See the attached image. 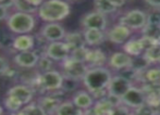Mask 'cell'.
Returning a JSON list of instances; mask_svg holds the SVG:
<instances>
[{
	"label": "cell",
	"mask_w": 160,
	"mask_h": 115,
	"mask_svg": "<svg viewBox=\"0 0 160 115\" xmlns=\"http://www.w3.org/2000/svg\"><path fill=\"white\" fill-rule=\"evenodd\" d=\"M28 2H30L31 4H33V6H35V7H39L40 4L42 3V2L45 1V0H26Z\"/></svg>",
	"instance_id": "7bdbcfd3"
},
{
	"label": "cell",
	"mask_w": 160,
	"mask_h": 115,
	"mask_svg": "<svg viewBox=\"0 0 160 115\" xmlns=\"http://www.w3.org/2000/svg\"><path fill=\"white\" fill-rule=\"evenodd\" d=\"M139 87L142 88L144 94H145L146 102L155 107L160 100V87L152 84H147V83H144Z\"/></svg>",
	"instance_id": "7402d4cb"
},
{
	"label": "cell",
	"mask_w": 160,
	"mask_h": 115,
	"mask_svg": "<svg viewBox=\"0 0 160 115\" xmlns=\"http://www.w3.org/2000/svg\"><path fill=\"white\" fill-rule=\"evenodd\" d=\"M72 1H78V0H72Z\"/></svg>",
	"instance_id": "7dc6e473"
},
{
	"label": "cell",
	"mask_w": 160,
	"mask_h": 115,
	"mask_svg": "<svg viewBox=\"0 0 160 115\" xmlns=\"http://www.w3.org/2000/svg\"><path fill=\"white\" fill-rule=\"evenodd\" d=\"M132 31V29H130L127 26L117 23L116 25H113L106 31V35H107V39L112 44L124 45L130 39Z\"/></svg>",
	"instance_id": "8fae6325"
},
{
	"label": "cell",
	"mask_w": 160,
	"mask_h": 115,
	"mask_svg": "<svg viewBox=\"0 0 160 115\" xmlns=\"http://www.w3.org/2000/svg\"><path fill=\"white\" fill-rule=\"evenodd\" d=\"M83 35H84L86 46L89 47H98L107 39L106 31H99V29H84Z\"/></svg>",
	"instance_id": "ffe728a7"
},
{
	"label": "cell",
	"mask_w": 160,
	"mask_h": 115,
	"mask_svg": "<svg viewBox=\"0 0 160 115\" xmlns=\"http://www.w3.org/2000/svg\"><path fill=\"white\" fill-rule=\"evenodd\" d=\"M78 82L80 80H76L74 78L64 76L63 84H62V90L64 92H75L78 87Z\"/></svg>",
	"instance_id": "d590c367"
},
{
	"label": "cell",
	"mask_w": 160,
	"mask_h": 115,
	"mask_svg": "<svg viewBox=\"0 0 160 115\" xmlns=\"http://www.w3.org/2000/svg\"><path fill=\"white\" fill-rule=\"evenodd\" d=\"M63 79V74L55 69L39 74V82L45 93H50V92L61 90Z\"/></svg>",
	"instance_id": "5b68a950"
},
{
	"label": "cell",
	"mask_w": 160,
	"mask_h": 115,
	"mask_svg": "<svg viewBox=\"0 0 160 115\" xmlns=\"http://www.w3.org/2000/svg\"><path fill=\"white\" fill-rule=\"evenodd\" d=\"M71 7L65 0H45L37 10V15L47 23H58L69 17Z\"/></svg>",
	"instance_id": "6da1fadb"
},
{
	"label": "cell",
	"mask_w": 160,
	"mask_h": 115,
	"mask_svg": "<svg viewBox=\"0 0 160 115\" xmlns=\"http://www.w3.org/2000/svg\"><path fill=\"white\" fill-rule=\"evenodd\" d=\"M7 26L12 33L18 35L30 34L35 28L36 20L33 14L15 11L7 19Z\"/></svg>",
	"instance_id": "3957f363"
},
{
	"label": "cell",
	"mask_w": 160,
	"mask_h": 115,
	"mask_svg": "<svg viewBox=\"0 0 160 115\" xmlns=\"http://www.w3.org/2000/svg\"><path fill=\"white\" fill-rule=\"evenodd\" d=\"M88 50L89 49L87 48L86 46L81 47V48H76V49H74V50L71 51V55H70V57L73 58L74 60H76V61H80V62L85 63L86 58H87V53H88Z\"/></svg>",
	"instance_id": "e575fe53"
},
{
	"label": "cell",
	"mask_w": 160,
	"mask_h": 115,
	"mask_svg": "<svg viewBox=\"0 0 160 115\" xmlns=\"http://www.w3.org/2000/svg\"><path fill=\"white\" fill-rule=\"evenodd\" d=\"M1 1H2V0H0V2H1Z\"/></svg>",
	"instance_id": "c3c4849f"
},
{
	"label": "cell",
	"mask_w": 160,
	"mask_h": 115,
	"mask_svg": "<svg viewBox=\"0 0 160 115\" xmlns=\"http://www.w3.org/2000/svg\"><path fill=\"white\" fill-rule=\"evenodd\" d=\"M133 63V57L125 53L124 51L122 52H113L108 57V66L114 71H122L128 67L132 66Z\"/></svg>",
	"instance_id": "5bb4252c"
},
{
	"label": "cell",
	"mask_w": 160,
	"mask_h": 115,
	"mask_svg": "<svg viewBox=\"0 0 160 115\" xmlns=\"http://www.w3.org/2000/svg\"><path fill=\"white\" fill-rule=\"evenodd\" d=\"M143 57L150 65H160V45H155L145 50Z\"/></svg>",
	"instance_id": "f1b7e54d"
},
{
	"label": "cell",
	"mask_w": 160,
	"mask_h": 115,
	"mask_svg": "<svg viewBox=\"0 0 160 115\" xmlns=\"http://www.w3.org/2000/svg\"><path fill=\"white\" fill-rule=\"evenodd\" d=\"M40 55L35 50L21 51L17 53L13 58V62L21 69H30L37 66V63L39 61Z\"/></svg>",
	"instance_id": "7c38bea8"
},
{
	"label": "cell",
	"mask_w": 160,
	"mask_h": 115,
	"mask_svg": "<svg viewBox=\"0 0 160 115\" xmlns=\"http://www.w3.org/2000/svg\"><path fill=\"white\" fill-rule=\"evenodd\" d=\"M61 73L63 74V76L74 78L76 80H83L89 67L87 66L86 63L80 62V61H76L73 58L69 57L67 60L61 62Z\"/></svg>",
	"instance_id": "8992f818"
},
{
	"label": "cell",
	"mask_w": 160,
	"mask_h": 115,
	"mask_svg": "<svg viewBox=\"0 0 160 115\" xmlns=\"http://www.w3.org/2000/svg\"><path fill=\"white\" fill-rule=\"evenodd\" d=\"M144 83L160 87V66L148 67L143 73V83L142 84Z\"/></svg>",
	"instance_id": "d4e9b609"
},
{
	"label": "cell",
	"mask_w": 160,
	"mask_h": 115,
	"mask_svg": "<svg viewBox=\"0 0 160 115\" xmlns=\"http://www.w3.org/2000/svg\"><path fill=\"white\" fill-rule=\"evenodd\" d=\"M2 113H3V108L0 105V115H2Z\"/></svg>",
	"instance_id": "f6af8a7d"
},
{
	"label": "cell",
	"mask_w": 160,
	"mask_h": 115,
	"mask_svg": "<svg viewBox=\"0 0 160 115\" xmlns=\"http://www.w3.org/2000/svg\"><path fill=\"white\" fill-rule=\"evenodd\" d=\"M12 47L14 50L19 51V52L33 50V48L35 47V38H34V36L30 35V34L18 35L13 39Z\"/></svg>",
	"instance_id": "44dd1931"
},
{
	"label": "cell",
	"mask_w": 160,
	"mask_h": 115,
	"mask_svg": "<svg viewBox=\"0 0 160 115\" xmlns=\"http://www.w3.org/2000/svg\"><path fill=\"white\" fill-rule=\"evenodd\" d=\"M0 4L3 6L4 8H7V9L13 8V6H14V0H2V1L0 2Z\"/></svg>",
	"instance_id": "60d3db41"
},
{
	"label": "cell",
	"mask_w": 160,
	"mask_h": 115,
	"mask_svg": "<svg viewBox=\"0 0 160 115\" xmlns=\"http://www.w3.org/2000/svg\"><path fill=\"white\" fill-rule=\"evenodd\" d=\"M121 101L124 105H127L128 108H130L131 110H135L137 108H139L141 105H143L146 102L145 94H144L143 90L141 87L135 86L133 85L130 89L125 92L124 96L121 98Z\"/></svg>",
	"instance_id": "9c48e42d"
},
{
	"label": "cell",
	"mask_w": 160,
	"mask_h": 115,
	"mask_svg": "<svg viewBox=\"0 0 160 115\" xmlns=\"http://www.w3.org/2000/svg\"><path fill=\"white\" fill-rule=\"evenodd\" d=\"M8 69H9L8 61H7L4 58L0 57V75H2V74H3Z\"/></svg>",
	"instance_id": "74e56055"
},
{
	"label": "cell",
	"mask_w": 160,
	"mask_h": 115,
	"mask_svg": "<svg viewBox=\"0 0 160 115\" xmlns=\"http://www.w3.org/2000/svg\"><path fill=\"white\" fill-rule=\"evenodd\" d=\"M128 115H136V114H135V113H134V112H133V111H131L130 113H128Z\"/></svg>",
	"instance_id": "bcb514c9"
},
{
	"label": "cell",
	"mask_w": 160,
	"mask_h": 115,
	"mask_svg": "<svg viewBox=\"0 0 160 115\" xmlns=\"http://www.w3.org/2000/svg\"><path fill=\"white\" fill-rule=\"evenodd\" d=\"M9 9L4 8L3 6L0 4V21H3V20H7L9 17Z\"/></svg>",
	"instance_id": "f35d334b"
},
{
	"label": "cell",
	"mask_w": 160,
	"mask_h": 115,
	"mask_svg": "<svg viewBox=\"0 0 160 115\" xmlns=\"http://www.w3.org/2000/svg\"><path fill=\"white\" fill-rule=\"evenodd\" d=\"M155 108H156L157 113H158V115H160V100L158 101V103H157V104L155 105Z\"/></svg>",
	"instance_id": "ee69618b"
},
{
	"label": "cell",
	"mask_w": 160,
	"mask_h": 115,
	"mask_svg": "<svg viewBox=\"0 0 160 115\" xmlns=\"http://www.w3.org/2000/svg\"><path fill=\"white\" fill-rule=\"evenodd\" d=\"M44 53L52 61L61 63L71 55V49L63 40L53 41L48 42L46 45V47L44 49Z\"/></svg>",
	"instance_id": "ba28073f"
},
{
	"label": "cell",
	"mask_w": 160,
	"mask_h": 115,
	"mask_svg": "<svg viewBox=\"0 0 160 115\" xmlns=\"http://www.w3.org/2000/svg\"><path fill=\"white\" fill-rule=\"evenodd\" d=\"M133 112L136 115H158L156 108L147 102H145L143 105H141L137 109L133 110Z\"/></svg>",
	"instance_id": "836d02e7"
},
{
	"label": "cell",
	"mask_w": 160,
	"mask_h": 115,
	"mask_svg": "<svg viewBox=\"0 0 160 115\" xmlns=\"http://www.w3.org/2000/svg\"><path fill=\"white\" fill-rule=\"evenodd\" d=\"M55 115H84V110L76 107L72 100L62 101Z\"/></svg>",
	"instance_id": "cb8c5ba5"
},
{
	"label": "cell",
	"mask_w": 160,
	"mask_h": 115,
	"mask_svg": "<svg viewBox=\"0 0 160 115\" xmlns=\"http://www.w3.org/2000/svg\"><path fill=\"white\" fill-rule=\"evenodd\" d=\"M111 1H112V3H113L114 6L119 9V8H121V7L124 6V3H125L127 0H111Z\"/></svg>",
	"instance_id": "b9f144b4"
},
{
	"label": "cell",
	"mask_w": 160,
	"mask_h": 115,
	"mask_svg": "<svg viewBox=\"0 0 160 115\" xmlns=\"http://www.w3.org/2000/svg\"><path fill=\"white\" fill-rule=\"evenodd\" d=\"M39 34L47 42L61 41L64 39L67 31L63 26L59 23H46L40 28Z\"/></svg>",
	"instance_id": "30bf717a"
},
{
	"label": "cell",
	"mask_w": 160,
	"mask_h": 115,
	"mask_svg": "<svg viewBox=\"0 0 160 115\" xmlns=\"http://www.w3.org/2000/svg\"><path fill=\"white\" fill-rule=\"evenodd\" d=\"M53 66V61L51 60L50 58L47 57L45 53H42L39 58V61L37 63V67L42 73H46V72H49L52 69Z\"/></svg>",
	"instance_id": "d6a6232c"
},
{
	"label": "cell",
	"mask_w": 160,
	"mask_h": 115,
	"mask_svg": "<svg viewBox=\"0 0 160 115\" xmlns=\"http://www.w3.org/2000/svg\"><path fill=\"white\" fill-rule=\"evenodd\" d=\"M148 22V14L139 9H132L123 13L118 20L119 24L127 26L132 31H142Z\"/></svg>",
	"instance_id": "277c9868"
},
{
	"label": "cell",
	"mask_w": 160,
	"mask_h": 115,
	"mask_svg": "<svg viewBox=\"0 0 160 115\" xmlns=\"http://www.w3.org/2000/svg\"><path fill=\"white\" fill-rule=\"evenodd\" d=\"M11 115H48L39 105L36 103H28V104L24 105L19 112L15 113H11Z\"/></svg>",
	"instance_id": "f546056e"
},
{
	"label": "cell",
	"mask_w": 160,
	"mask_h": 115,
	"mask_svg": "<svg viewBox=\"0 0 160 115\" xmlns=\"http://www.w3.org/2000/svg\"><path fill=\"white\" fill-rule=\"evenodd\" d=\"M85 63H86L89 69H92V67L105 66L108 63V58L101 49L98 48L89 49Z\"/></svg>",
	"instance_id": "ac0fdd59"
},
{
	"label": "cell",
	"mask_w": 160,
	"mask_h": 115,
	"mask_svg": "<svg viewBox=\"0 0 160 115\" xmlns=\"http://www.w3.org/2000/svg\"><path fill=\"white\" fill-rule=\"evenodd\" d=\"M145 50H146V48H145V46H144V42L141 37L130 38V39L123 45V51L133 58L143 55Z\"/></svg>",
	"instance_id": "d6986e66"
},
{
	"label": "cell",
	"mask_w": 160,
	"mask_h": 115,
	"mask_svg": "<svg viewBox=\"0 0 160 115\" xmlns=\"http://www.w3.org/2000/svg\"><path fill=\"white\" fill-rule=\"evenodd\" d=\"M131 111H132V110H131L130 108H128L127 105L121 103V104L117 105V107H113L110 115H128Z\"/></svg>",
	"instance_id": "8d00e7d4"
},
{
	"label": "cell",
	"mask_w": 160,
	"mask_h": 115,
	"mask_svg": "<svg viewBox=\"0 0 160 115\" xmlns=\"http://www.w3.org/2000/svg\"><path fill=\"white\" fill-rule=\"evenodd\" d=\"M145 2L152 8L160 9V0H145Z\"/></svg>",
	"instance_id": "ab89813d"
},
{
	"label": "cell",
	"mask_w": 160,
	"mask_h": 115,
	"mask_svg": "<svg viewBox=\"0 0 160 115\" xmlns=\"http://www.w3.org/2000/svg\"><path fill=\"white\" fill-rule=\"evenodd\" d=\"M13 8L15 9L17 12H23V13H28V14H33V13L37 12L38 8L33 4H31L30 2H28L26 0H14V6Z\"/></svg>",
	"instance_id": "1f68e13d"
},
{
	"label": "cell",
	"mask_w": 160,
	"mask_h": 115,
	"mask_svg": "<svg viewBox=\"0 0 160 115\" xmlns=\"http://www.w3.org/2000/svg\"><path fill=\"white\" fill-rule=\"evenodd\" d=\"M142 35L150 38L155 45H160V24L147 23V25L142 29Z\"/></svg>",
	"instance_id": "484cf974"
},
{
	"label": "cell",
	"mask_w": 160,
	"mask_h": 115,
	"mask_svg": "<svg viewBox=\"0 0 160 115\" xmlns=\"http://www.w3.org/2000/svg\"><path fill=\"white\" fill-rule=\"evenodd\" d=\"M34 93H35L34 90L26 84L14 85V86L9 88L8 91H7V94L15 97V98L19 99L24 105L32 102V100L34 98Z\"/></svg>",
	"instance_id": "9a60e30c"
},
{
	"label": "cell",
	"mask_w": 160,
	"mask_h": 115,
	"mask_svg": "<svg viewBox=\"0 0 160 115\" xmlns=\"http://www.w3.org/2000/svg\"><path fill=\"white\" fill-rule=\"evenodd\" d=\"M133 86V84L128 79L122 75H114L112 76L111 80L109 83V86H108L107 90L109 94H113L119 98H122L125 94V92Z\"/></svg>",
	"instance_id": "4fadbf2b"
},
{
	"label": "cell",
	"mask_w": 160,
	"mask_h": 115,
	"mask_svg": "<svg viewBox=\"0 0 160 115\" xmlns=\"http://www.w3.org/2000/svg\"><path fill=\"white\" fill-rule=\"evenodd\" d=\"M63 41L70 47L71 51L74 50V49H76V48H81V47L86 46V42H85L83 31L81 33V31H74L67 33Z\"/></svg>",
	"instance_id": "603a6c76"
},
{
	"label": "cell",
	"mask_w": 160,
	"mask_h": 115,
	"mask_svg": "<svg viewBox=\"0 0 160 115\" xmlns=\"http://www.w3.org/2000/svg\"><path fill=\"white\" fill-rule=\"evenodd\" d=\"M94 8L102 14H113L118 11V8L112 3L111 0H94Z\"/></svg>",
	"instance_id": "4316f807"
},
{
	"label": "cell",
	"mask_w": 160,
	"mask_h": 115,
	"mask_svg": "<svg viewBox=\"0 0 160 115\" xmlns=\"http://www.w3.org/2000/svg\"><path fill=\"white\" fill-rule=\"evenodd\" d=\"M72 102L76 105L78 108L82 110H88L93 108L95 104V99H94L93 94L87 90H78L73 93L72 96Z\"/></svg>",
	"instance_id": "e0dca14e"
},
{
	"label": "cell",
	"mask_w": 160,
	"mask_h": 115,
	"mask_svg": "<svg viewBox=\"0 0 160 115\" xmlns=\"http://www.w3.org/2000/svg\"><path fill=\"white\" fill-rule=\"evenodd\" d=\"M112 76L113 75L108 67H92L85 74L82 83L85 89L93 94L98 91L107 90Z\"/></svg>",
	"instance_id": "7a4b0ae2"
},
{
	"label": "cell",
	"mask_w": 160,
	"mask_h": 115,
	"mask_svg": "<svg viewBox=\"0 0 160 115\" xmlns=\"http://www.w3.org/2000/svg\"><path fill=\"white\" fill-rule=\"evenodd\" d=\"M112 109H113V105L110 103L107 97L100 100H96L95 104L93 105V111L95 115H110Z\"/></svg>",
	"instance_id": "83f0119b"
},
{
	"label": "cell",
	"mask_w": 160,
	"mask_h": 115,
	"mask_svg": "<svg viewBox=\"0 0 160 115\" xmlns=\"http://www.w3.org/2000/svg\"><path fill=\"white\" fill-rule=\"evenodd\" d=\"M3 105L9 112L11 113H15V112H19L22 108L24 107V104L19 100L17 99L15 97H12V96H9L7 94L3 99Z\"/></svg>",
	"instance_id": "4dcf8cb0"
},
{
	"label": "cell",
	"mask_w": 160,
	"mask_h": 115,
	"mask_svg": "<svg viewBox=\"0 0 160 115\" xmlns=\"http://www.w3.org/2000/svg\"><path fill=\"white\" fill-rule=\"evenodd\" d=\"M80 24L84 29H99L105 31L108 26L107 17L98 11L94 10L91 12H87L81 17Z\"/></svg>",
	"instance_id": "52a82bcc"
},
{
	"label": "cell",
	"mask_w": 160,
	"mask_h": 115,
	"mask_svg": "<svg viewBox=\"0 0 160 115\" xmlns=\"http://www.w3.org/2000/svg\"><path fill=\"white\" fill-rule=\"evenodd\" d=\"M61 103L62 99L52 94H44L37 99V104L48 115H55Z\"/></svg>",
	"instance_id": "2e32d148"
}]
</instances>
